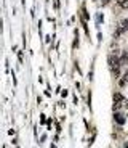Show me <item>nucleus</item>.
<instances>
[{"label":"nucleus","instance_id":"1","mask_svg":"<svg viewBox=\"0 0 128 148\" xmlns=\"http://www.w3.org/2000/svg\"><path fill=\"white\" fill-rule=\"evenodd\" d=\"M114 119H115V122L119 124V126H123V124L127 122V118H125L122 113H114Z\"/></svg>","mask_w":128,"mask_h":148},{"label":"nucleus","instance_id":"2","mask_svg":"<svg viewBox=\"0 0 128 148\" xmlns=\"http://www.w3.org/2000/svg\"><path fill=\"white\" fill-rule=\"evenodd\" d=\"M114 100H115V102H123V95L122 94H114Z\"/></svg>","mask_w":128,"mask_h":148},{"label":"nucleus","instance_id":"3","mask_svg":"<svg viewBox=\"0 0 128 148\" xmlns=\"http://www.w3.org/2000/svg\"><path fill=\"white\" fill-rule=\"evenodd\" d=\"M120 7L122 8H128V0H120Z\"/></svg>","mask_w":128,"mask_h":148},{"label":"nucleus","instance_id":"4","mask_svg":"<svg viewBox=\"0 0 128 148\" xmlns=\"http://www.w3.org/2000/svg\"><path fill=\"white\" fill-rule=\"evenodd\" d=\"M123 81H128V71L123 74Z\"/></svg>","mask_w":128,"mask_h":148},{"label":"nucleus","instance_id":"5","mask_svg":"<svg viewBox=\"0 0 128 148\" xmlns=\"http://www.w3.org/2000/svg\"><path fill=\"white\" fill-rule=\"evenodd\" d=\"M127 108H128V103H127Z\"/></svg>","mask_w":128,"mask_h":148}]
</instances>
